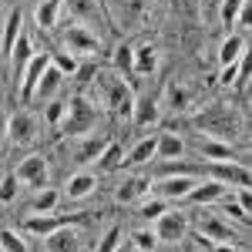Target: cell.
I'll return each mask as SVG.
<instances>
[{
	"label": "cell",
	"mask_w": 252,
	"mask_h": 252,
	"mask_svg": "<svg viewBox=\"0 0 252 252\" xmlns=\"http://www.w3.org/2000/svg\"><path fill=\"white\" fill-rule=\"evenodd\" d=\"M235 229L239 225H232V219H225L222 212H202V219H198V232L205 239H212V246L235 242Z\"/></svg>",
	"instance_id": "9"
},
{
	"label": "cell",
	"mask_w": 252,
	"mask_h": 252,
	"mask_svg": "<svg viewBox=\"0 0 252 252\" xmlns=\"http://www.w3.org/2000/svg\"><path fill=\"white\" fill-rule=\"evenodd\" d=\"M81 215H58V212H44V215H37V212H31L27 219H24V232L27 235H34V239H44L47 232H54L58 225H67V222H78Z\"/></svg>",
	"instance_id": "13"
},
{
	"label": "cell",
	"mask_w": 252,
	"mask_h": 252,
	"mask_svg": "<svg viewBox=\"0 0 252 252\" xmlns=\"http://www.w3.org/2000/svg\"><path fill=\"white\" fill-rule=\"evenodd\" d=\"M195 101H198L195 84H189V81H168L158 104H161L165 111H172V115H189V111L195 108Z\"/></svg>",
	"instance_id": "6"
},
{
	"label": "cell",
	"mask_w": 252,
	"mask_h": 252,
	"mask_svg": "<svg viewBox=\"0 0 252 252\" xmlns=\"http://www.w3.org/2000/svg\"><path fill=\"white\" fill-rule=\"evenodd\" d=\"M195 182H198V175H155V178H148V192H155L165 202H182Z\"/></svg>",
	"instance_id": "7"
},
{
	"label": "cell",
	"mask_w": 252,
	"mask_h": 252,
	"mask_svg": "<svg viewBox=\"0 0 252 252\" xmlns=\"http://www.w3.org/2000/svg\"><path fill=\"white\" fill-rule=\"evenodd\" d=\"M20 185H31V189H40V185H47V175H51V165H47V158L44 155H27L17 161V168H14Z\"/></svg>",
	"instance_id": "11"
},
{
	"label": "cell",
	"mask_w": 252,
	"mask_h": 252,
	"mask_svg": "<svg viewBox=\"0 0 252 252\" xmlns=\"http://www.w3.org/2000/svg\"><path fill=\"white\" fill-rule=\"evenodd\" d=\"M51 64L58 67L64 78H71V74H78V58L74 54H67V51H61V54H51Z\"/></svg>",
	"instance_id": "39"
},
{
	"label": "cell",
	"mask_w": 252,
	"mask_h": 252,
	"mask_svg": "<svg viewBox=\"0 0 252 252\" xmlns=\"http://www.w3.org/2000/svg\"><path fill=\"white\" fill-rule=\"evenodd\" d=\"M61 14H64V0H40L37 10H34V24L40 31H54Z\"/></svg>",
	"instance_id": "26"
},
{
	"label": "cell",
	"mask_w": 252,
	"mask_h": 252,
	"mask_svg": "<svg viewBox=\"0 0 252 252\" xmlns=\"http://www.w3.org/2000/svg\"><path fill=\"white\" fill-rule=\"evenodd\" d=\"M148 195V178L145 175H128L121 185H118L115 198L121 202V205H135V202H141Z\"/></svg>",
	"instance_id": "22"
},
{
	"label": "cell",
	"mask_w": 252,
	"mask_h": 252,
	"mask_svg": "<svg viewBox=\"0 0 252 252\" xmlns=\"http://www.w3.org/2000/svg\"><path fill=\"white\" fill-rule=\"evenodd\" d=\"M155 158H161V161L185 158V138L175 135V131H161V135H155Z\"/></svg>",
	"instance_id": "23"
},
{
	"label": "cell",
	"mask_w": 252,
	"mask_h": 252,
	"mask_svg": "<svg viewBox=\"0 0 252 252\" xmlns=\"http://www.w3.org/2000/svg\"><path fill=\"white\" fill-rule=\"evenodd\" d=\"M202 172H209V178L222 182L225 189H249V165H239V161H209Z\"/></svg>",
	"instance_id": "8"
},
{
	"label": "cell",
	"mask_w": 252,
	"mask_h": 252,
	"mask_svg": "<svg viewBox=\"0 0 252 252\" xmlns=\"http://www.w3.org/2000/svg\"><path fill=\"white\" fill-rule=\"evenodd\" d=\"M118 246H121V225H111L108 232L97 239V249L101 252H111V249H118Z\"/></svg>",
	"instance_id": "43"
},
{
	"label": "cell",
	"mask_w": 252,
	"mask_h": 252,
	"mask_svg": "<svg viewBox=\"0 0 252 252\" xmlns=\"http://www.w3.org/2000/svg\"><path fill=\"white\" fill-rule=\"evenodd\" d=\"M198 155L205 161H232L235 145L225 141V138H215V135H198Z\"/></svg>",
	"instance_id": "18"
},
{
	"label": "cell",
	"mask_w": 252,
	"mask_h": 252,
	"mask_svg": "<svg viewBox=\"0 0 252 252\" xmlns=\"http://www.w3.org/2000/svg\"><path fill=\"white\" fill-rule=\"evenodd\" d=\"M128 242H131L135 249H155V246H158L155 229H135V232L128 235Z\"/></svg>",
	"instance_id": "41"
},
{
	"label": "cell",
	"mask_w": 252,
	"mask_h": 252,
	"mask_svg": "<svg viewBox=\"0 0 252 252\" xmlns=\"http://www.w3.org/2000/svg\"><path fill=\"white\" fill-rule=\"evenodd\" d=\"M158 71V47L155 44H138L135 58H131V74H141V78H152Z\"/></svg>",
	"instance_id": "20"
},
{
	"label": "cell",
	"mask_w": 252,
	"mask_h": 252,
	"mask_svg": "<svg viewBox=\"0 0 252 252\" xmlns=\"http://www.w3.org/2000/svg\"><path fill=\"white\" fill-rule=\"evenodd\" d=\"M246 58V34H235V31H229L225 37H222V44H219V64H232V61Z\"/></svg>",
	"instance_id": "27"
},
{
	"label": "cell",
	"mask_w": 252,
	"mask_h": 252,
	"mask_svg": "<svg viewBox=\"0 0 252 252\" xmlns=\"http://www.w3.org/2000/svg\"><path fill=\"white\" fill-rule=\"evenodd\" d=\"M165 209H168V202H165V198H145V202H141V205H138V212H141V219H148V222H155L158 215L165 212Z\"/></svg>",
	"instance_id": "40"
},
{
	"label": "cell",
	"mask_w": 252,
	"mask_h": 252,
	"mask_svg": "<svg viewBox=\"0 0 252 252\" xmlns=\"http://www.w3.org/2000/svg\"><path fill=\"white\" fill-rule=\"evenodd\" d=\"M131 58H135V47H128V44H118V47H115L111 67H115L121 78H128V74H131Z\"/></svg>",
	"instance_id": "36"
},
{
	"label": "cell",
	"mask_w": 252,
	"mask_h": 252,
	"mask_svg": "<svg viewBox=\"0 0 252 252\" xmlns=\"http://www.w3.org/2000/svg\"><path fill=\"white\" fill-rule=\"evenodd\" d=\"M61 44H64V51L74 54V58H94L97 51H101L97 31L91 24H81V20H71V24L61 31Z\"/></svg>",
	"instance_id": "4"
},
{
	"label": "cell",
	"mask_w": 252,
	"mask_h": 252,
	"mask_svg": "<svg viewBox=\"0 0 252 252\" xmlns=\"http://www.w3.org/2000/svg\"><path fill=\"white\" fill-rule=\"evenodd\" d=\"M7 58H10V71H14V81H20V71L27 67V61L34 58V40H31V34H24V31H20Z\"/></svg>",
	"instance_id": "21"
},
{
	"label": "cell",
	"mask_w": 252,
	"mask_h": 252,
	"mask_svg": "<svg viewBox=\"0 0 252 252\" xmlns=\"http://www.w3.org/2000/svg\"><path fill=\"white\" fill-rule=\"evenodd\" d=\"M225 192H229V189H225L222 182H215V178H205V182H202V178H198L192 189L185 192L182 202H189V205H215Z\"/></svg>",
	"instance_id": "16"
},
{
	"label": "cell",
	"mask_w": 252,
	"mask_h": 252,
	"mask_svg": "<svg viewBox=\"0 0 252 252\" xmlns=\"http://www.w3.org/2000/svg\"><path fill=\"white\" fill-rule=\"evenodd\" d=\"M131 121H135V128H141V131L155 128L158 121H161V104H158L152 94L135 97V108H131Z\"/></svg>",
	"instance_id": "17"
},
{
	"label": "cell",
	"mask_w": 252,
	"mask_h": 252,
	"mask_svg": "<svg viewBox=\"0 0 252 252\" xmlns=\"http://www.w3.org/2000/svg\"><path fill=\"white\" fill-rule=\"evenodd\" d=\"M246 3H249V0H222V7H219V20L232 31L235 24H239V17H242V10H246Z\"/></svg>",
	"instance_id": "34"
},
{
	"label": "cell",
	"mask_w": 252,
	"mask_h": 252,
	"mask_svg": "<svg viewBox=\"0 0 252 252\" xmlns=\"http://www.w3.org/2000/svg\"><path fill=\"white\" fill-rule=\"evenodd\" d=\"M20 31H24V10H10V17L3 24V34H0V51L3 54H10V47H14Z\"/></svg>",
	"instance_id": "31"
},
{
	"label": "cell",
	"mask_w": 252,
	"mask_h": 252,
	"mask_svg": "<svg viewBox=\"0 0 252 252\" xmlns=\"http://www.w3.org/2000/svg\"><path fill=\"white\" fill-rule=\"evenodd\" d=\"M97 125V104L91 101L88 94H74L67 97V108H64V118H61V135L64 138H78V135H88L94 131Z\"/></svg>",
	"instance_id": "3"
},
{
	"label": "cell",
	"mask_w": 252,
	"mask_h": 252,
	"mask_svg": "<svg viewBox=\"0 0 252 252\" xmlns=\"http://www.w3.org/2000/svg\"><path fill=\"white\" fill-rule=\"evenodd\" d=\"M242 71H246V58L232 61V64H219V84L222 88H235L239 78H242Z\"/></svg>",
	"instance_id": "35"
},
{
	"label": "cell",
	"mask_w": 252,
	"mask_h": 252,
	"mask_svg": "<svg viewBox=\"0 0 252 252\" xmlns=\"http://www.w3.org/2000/svg\"><path fill=\"white\" fill-rule=\"evenodd\" d=\"M0 249L7 252H27V239L20 232H14L10 225H0Z\"/></svg>",
	"instance_id": "37"
},
{
	"label": "cell",
	"mask_w": 252,
	"mask_h": 252,
	"mask_svg": "<svg viewBox=\"0 0 252 252\" xmlns=\"http://www.w3.org/2000/svg\"><path fill=\"white\" fill-rule=\"evenodd\" d=\"M3 138H7V115L0 111V141H3Z\"/></svg>",
	"instance_id": "44"
},
{
	"label": "cell",
	"mask_w": 252,
	"mask_h": 252,
	"mask_svg": "<svg viewBox=\"0 0 252 252\" xmlns=\"http://www.w3.org/2000/svg\"><path fill=\"white\" fill-rule=\"evenodd\" d=\"M148 3H152V0H104V7L111 10V17H115L118 27H135V24H141Z\"/></svg>",
	"instance_id": "12"
},
{
	"label": "cell",
	"mask_w": 252,
	"mask_h": 252,
	"mask_svg": "<svg viewBox=\"0 0 252 252\" xmlns=\"http://www.w3.org/2000/svg\"><path fill=\"white\" fill-rule=\"evenodd\" d=\"M152 229H155L158 246H178V242H185V235H189L192 225H189V215H185V212H178V209H165V212L152 222Z\"/></svg>",
	"instance_id": "5"
},
{
	"label": "cell",
	"mask_w": 252,
	"mask_h": 252,
	"mask_svg": "<svg viewBox=\"0 0 252 252\" xmlns=\"http://www.w3.org/2000/svg\"><path fill=\"white\" fill-rule=\"evenodd\" d=\"M97 189V175L94 172H74L67 178V185H64V195L71 198V202H81V198H88V195Z\"/></svg>",
	"instance_id": "24"
},
{
	"label": "cell",
	"mask_w": 252,
	"mask_h": 252,
	"mask_svg": "<svg viewBox=\"0 0 252 252\" xmlns=\"http://www.w3.org/2000/svg\"><path fill=\"white\" fill-rule=\"evenodd\" d=\"M44 249L47 252H74L81 246V239H78V229H74V222H67V225H58L54 232H47L44 239Z\"/></svg>",
	"instance_id": "19"
},
{
	"label": "cell",
	"mask_w": 252,
	"mask_h": 252,
	"mask_svg": "<svg viewBox=\"0 0 252 252\" xmlns=\"http://www.w3.org/2000/svg\"><path fill=\"white\" fill-rule=\"evenodd\" d=\"M192 125H195L198 135H215V138H225V141L239 138V131H242L239 111H235L232 104H225V101H212L202 111H195Z\"/></svg>",
	"instance_id": "2"
},
{
	"label": "cell",
	"mask_w": 252,
	"mask_h": 252,
	"mask_svg": "<svg viewBox=\"0 0 252 252\" xmlns=\"http://www.w3.org/2000/svg\"><path fill=\"white\" fill-rule=\"evenodd\" d=\"M17 192H20V182L14 172H7L0 178V205H10V202H17Z\"/></svg>",
	"instance_id": "38"
},
{
	"label": "cell",
	"mask_w": 252,
	"mask_h": 252,
	"mask_svg": "<svg viewBox=\"0 0 252 252\" xmlns=\"http://www.w3.org/2000/svg\"><path fill=\"white\" fill-rule=\"evenodd\" d=\"M51 64V54H37L34 51V58L27 61V67L20 71V97L24 101H34V88H37V81H40V74H44V67Z\"/></svg>",
	"instance_id": "15"
},
{
	"label": "cell",
	"mask_w": 252,
	"mask_h": 252,
	"mask_svg": "<svg viewBox=\"0 0 252 252\" xmlns=\"http://www.w3.org/2000/svg\"><path fill=\"white\" fill-rule=\"evenodd\" d=\"M58 205H61V192L58 189H51V185H40V192L31 198V212H58Z\"/></svg>",
	"instance_id": "30"
},
{
	"label": "cell",
	"mask_w": 252,
	"mask_h": 252,
	"mask_svg": "<svg viewBox=\"0 0 252 252\" xmlns=\"http://www.w3.org/2000/svg\"><path fill=\"white\" fill-rule=\"evenodd\" d=\"M104 141H108V138H97L94 131L71 138V145H74V148H71V161H74V165H81V168H88V165L97 158V152L104 148Z\"/></svg>",
	"instance_id": "14"
},
{
	"label": "cell",
	"mask_w": 252,
	"mask_h": 252,
	"mask_svg": "<svg viewBox=\"0 0 252 252\" xmlns=\"http://www.w3.org/2000/svg\"><path fill=\"white\" fill-rule=\"evenodd\" d=\"M219 212L225 215V219H232L235 225H249V205H246V202H239V198L232 195V189L219 198Z\"/></svg>",
	"instance_id": "28"
},
{
	"label": "cell",
	"mask_w": 252,
	"mask_h": 252,
	"mask_svg": "<svg viewBox=\"0 0 252 252\" xmlns=\"http://www.w3.org/2000/svg\"><path fill=\"white\" fill-rule=\"evenodd\" d=\"M61 81H64V74H61L54 64H47L44 74H40V81H37V88H34V97H54V91L61 88Z\"/></svg>",
	"instance_id": "32"
},
{
	"label": "cell",
	"mask_w": 252,
	"mask_h": 252,
	"mask_svg": "<svg viewBox=\"0 0 252 252\" xmlns=\"http://www.w3.org/2000/svg\"><path fill=\"white\" fill-rule=\"evenodd\" d=\"M37 135H40V125L31 111H14V115H7V138H14V145L27 148V145L37 141Z\"/></svg>",
	"instance_id": "10"
},
{
	"label": "cell",
	"mask_w": 252,
	"mask_h": 252,
	"mask_svg": "<svg viewBox=\"0 0 252 252\" xmlns=\"http://www.w3.org/2000/svg\"><path fill=\"white\" fill-rule=\"evenodd\" d=\"M152 158H155V135H145V138H138L135 145H131L128 155H121V165L138 168V165H148Z\"/></svg>",
	"instance_id": "25"
},
{
	"label": "cell",
	"mask_w": 252,
	"mask_h": 252,
	"mask_svg": "<svg viewBox=\"0 0 252 252\" xmlns=\"http://www.w3.org/2000/svg\"><path fill=\"white\" fill-rule=\"evenodd\" d=\"M91 165H94V172H111V168H118V165H121V145L108 138L104 148L97 152V158L91 161Z\"/></svg>",
	"instance_id": "29"
},
{
	"label": "cell",
	"mask_w": 252,
	"mask_h": 252,
	"mask_svg": "<svg viewBox=\"0 0 252 252\" xmlns=\"http://www.w3.org/2000/svg\"><path fill=\"white\" fill-rule=\"evenodd\" d=\"M64 108H67V101H64V97H54V101H51V104L44 108V121L58 128V125H61V118H64Z\"/></svg>",
	"instance_id": "42"
},
{
	"label": "cell",
	"mask_w": 252,
	"mask_h": 252,
	"mask_svg": "<svg viewBox=\"0 0 252 252\" xmlns=\"http://www.w3.org/2000/svg\"><path fill=\"white\" fill-rule=\"evenodd\" d=\"M91 91L97 94V104L108 108L118 118H131L135 108V88L128 84V78H121L118 71H101L91 81Z\"/></svg>",
	"instance_id": "1"
},
{
	"label": "cell",
	"mask_w": 252,
	"mask_h": 252,
	"mask_svg": "<svg viewBox=\"0 0 252 252\" xmlns=\"http://www.w3.org/2000/svg\"><path fill=\"white\" fill-rule=\"evenodd\" d=\"M64 10L71 14V20L88 24V20H91L97 10H101V3H97V0H64Z\"/></svg>",
	"instance_id": "33"
}]
</instances>
